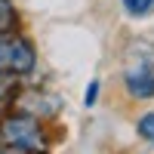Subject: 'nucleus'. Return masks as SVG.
I'll return each instance as SVG.
<instances>
[{"mask_svg":"<svg viewBox=\"0 0 154 154\" xmlns=\"http://www.w3.org/2000/svg\"><path fill=\"white\" fill-rule=\"evenodd\" d=\"M0 139H3L9 148L31 151V154L43 151V145H46V136L40 130V123H37V117L34 114H25V111L9 114V117L0 123Z\"/></svg>","mask_w":154,"mask_h":154,"instance_id":"nucleus-1","label":"nucleus"},{"mask_svg":"<svg viewBox=\"0 0 154 154\" xmlns=\"http://www.w3.org/2000/svg\"><path fill=\"white\" fill-rule=\"evenodd\" d=\"M34 68V46L25 37L0 34V74H28Z\"/></svg>","mask_w":154,"mask_h":154,"instance_id":"nucleus-2","label":"nucleus"},{"mask_svg":"<svg viewBox=\"0 0 154 154\" xmlns=\"http://www.w3.org/2000/svg\"><path fill=\"white\" fill-rule=\"evenodd\" d=\"M123 83L136 99H154V65L151 62H136L133 68H126Z\"/></svg>","mask_w":154,"mask_h":154,"instance_id":"nucleus-3","label":"nucleus"},{"mask_svg":"<svg viewBox=\"0 0 154 154\" xmlns=\"http://www.w3.org/2000/svg\"><path fill=\"white\" fill-rule=\"evenodd\" d=\"M123 9H126V16H133V19H145L148 12H154V0H120Z\"/></svg>","mask_w":154,"mask_h":154,"instance_id":"nucleus-4","label":"nucleus"},{"mask_svg":"<svg viewBox=\"0 0 154 154\" xmlns=\"http://www.w3.org/2000/svg\"><path fill=\"white\" fill-rule=\"evenodd\" d=\"M139 136L142 139H148V142H154V111H148V114H142V120H139Z\"/></svg>","mask_w":154,"mask_h":154,"instance_id":"nucleus-5","label":"nucleus"},{"mask_svg":"<svg viewBox=\"0 0 154 154\" xmlns=\"http://www.w3.org/2000/svg\"><path fill=\"white\" fill-rule=\"evenodd\" d=\"M96 99H99V80H93L86 86V99L83 102H86V105H96Z\"/></svg>","mask_w":154,"mask_h":154,"instance_id":"nucleus-6","label":"nucleus"},{"mask_svg":"<svg viewBox=\"0 0 154 154\" xmlns=\"http://www.w3.org/2000/svg\"><path fill=\"white\" fill-rule=\"evenodd\" d=\"M9 89H12V74H0V99L9 96Z\"/></svg>","mask_w":154,"mask_h":154,"instance_id":"nucleus-7","label":"nucleus"},{"mask_svg":"<svg viewBox=\"0 0 154 154\" xmlns=\"http://www.w3.org/2000/svg\"><path fill=\"white\" fill-rule=\"evenodd\" d=\"M9 22H12V16H9V9L0 3V34H3L6 28H9Z\"/></svg>","mask_w":154,"mask_h":154,"instance_id":"nucleus-8","label":"nucleus"},{"mask_svg":"<svg viewBox=\"0 0 154 154\" xmlns=\"http://www.w3.org/2000/svg\"><path fill=\"white\" fill-rule=\"evenodd\" d=\"M0 154H31V151H19V148H9V151H0Z\"/></svg>","mask_w":154,"mask_h":154,"instance_id":"nucleus-9","label":"nucleus"},{"mask_svg":"<svg viewBox=\"0 0 154 154\" xmlns=\"http://www.w3.org/2000/svg\"><path fill=\"white\" fill-rule=\"evenodd\" d=\"M0 3H3V0H0Z\"/></svg>","mask_w":154,"mask_h":154,"instance_id":"nucleus-10","label":"nucleus"}]
</instances>
